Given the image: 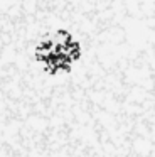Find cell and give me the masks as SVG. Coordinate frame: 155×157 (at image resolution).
Masks as SVG:
<instances>
[{
    "label": "cell",
    "mask_w": 155,
    "mask_h": 157,
    "mask_svg": "<svg viewBox=\"0 0 155 157\" xmlns=\"http://www.w3.org/2000/svg\"><path fill=\"white\" fill-rule=\"evenodd\" d=\"M32 59L49 81L71 79L88 59V42L81 32L56 25L46 29L32 48Z\"/></svg>",
    "instance_id": "6da1fadb"
}]
</instances>
